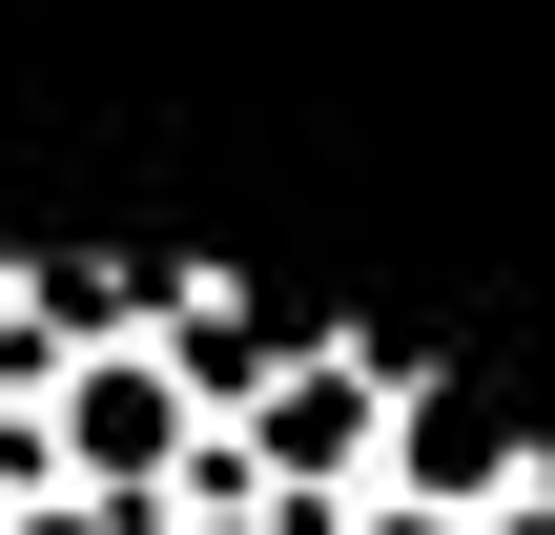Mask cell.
<instances>
[{
    "label": "cell",
    "instance_id": "cell-1",
    "mask_svg": "<svg viewBox=\"0 0 555 535\" xmlns=\"http://www.w3.org/2000/svg\"><path fill=\"white\" fill-rule=\"evenodd\" d=\"M412 433H433V351L371 330V309H288L268 371L227 392V495H268V515H371Z\"/></svg>",
    "mask_w": 555,
    "mask_h": 535
},
{
    "label": "cell",
    "instance_id": "cell-2",
    "mask_svg": "<svg viewBox=\"0 0 555 535\" xmlns=\"http://www.w3.org/2000/svg\"><path fill=\"white\" fill-rule=\"evenodd\" d=\"M144 535H330V515H268V495H227V474H206V495H165Z\"/></svg>",
    "mask_w": 555,
    "mask_h": 535
},
{
    "label": "cell",
    "instance_id": "cell-3",
    "mask_svg": "<svg viewBox=\"0 0 555 535\" xmlns=\"http://www.w3.org/2000/svg\"><path fill=\"white\" fill-rule=\"evenodd\" d=\"M515 535H555V495H535V515H515Z\"/></svg>",
    "mask_w": 555,
    "mask_h": 535
}]
</instances>
